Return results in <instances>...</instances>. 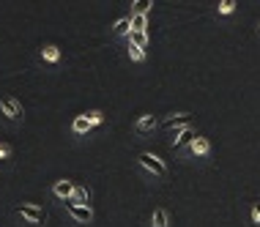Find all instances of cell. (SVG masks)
Masks as SVG:
<instances>
[{
	"label": "cell",
	"mask_w": 260,
	"mask_h": 227,
	"mask_svg": "<svg viewBox=\"0 0 260 227\" xmlns=\"http://www.w3.org/2000/svg\"><path fill=\"white\" fill-rule=\"evenodd\" d=\"M17 216L22 219L25 227H41L47 222V211L39 208L36 203H19L17 205Z\"/></svg>",
	"instance_id": "1"
},
{
	"label": "cell",
	"mask_w": 260,
	"mask_h": 227,
	"mask_svg": "<svg viewBox=\"0 0 260 227\" xmlns=\"http://www.w3.org/2000/svg\"><path fill=\"white\" fill-rule=\"evenodd\" d=\"M0 115H3L9 123H22L25 120V110H22V102L17 96H0Z\"/></svg>",
	"instance_id": "2"
},
{
	"label": "cell",
	"mask_w": 260,
	"mask_h": 227,
	"mask_svg": "<svg viewBox=\"0 0 260 227\" xmlns=\"http://www.w3.org/2000/svg\"><path fill=\"white\" fill-rule=\"evenodd\" d=\"M63 208H66V214L72 216V222L80 224V227H88L90 222H93V211H90V205H77L72 200H66Z\"/></svg>",
	"instance_id": "3"
},
{
	"label": "cell",
	"mask_w": 260,
	"mask_h": 227,
	"mask_svg": "<svg viewBox=\"0 0 260 227\" xmlns=\"http://www.w3.org/2000/svg\"><path fill=\"white\" fill-rule=\"evenodd\" d=\"M137 161H140V165H143L145 170H148V173L156 175V178H167V165L159 159V156H153V153H148V151H143V153L137 156Z\"/></svg>",
	"instance_id": "4"
},
{
	"label": "cell",
	"mask_w": 260,
	"mask_h": 227,
	"mask_svg": "<svg viewBox=\"0 0 260 227\" xmlns=\"http://www.w3.org/2000/svg\"><path fill=\"white\" fill-rule=\"evenodd\" d=\"M161 126H165V129H175V132L189 129V126H192V115H189V112H173V115L165 118Z\"/></svg>",
	"instance_id": "5"
},
{
	"label": "cell",
	"mask_w": 260,
	"mask_h": 227,
	"mask_svg": "<svg viewBox=\"0 0 260 227\" xmlns=\"http://www.w3.org/2000/svg\"><path fill=\"white\" fill-rule=\"evenodd\" d=\"M52 194L58 197L60 203L72 200V194H74V181H66V178L55 181V183H52Z\"/></svg>",
	"instance_id": "6"
},
{
	"label": "cell",
	"mask_w": 260,
	"mask_h": 227,
	"mask_svg": "<svg viewBox=\"0 0 260 227\" xmlns=\"http://www.w3.org/2000/svg\"><path fill=\"white\" fill-rule=\"evenodd\" d=\"M156 126H159V120H156V115H151V112H145V115H140L135 120V132L137 134H151Z\"/></svg>",
	"instance_id": "7"
},
{
	"label": "cell",
	"mask_w": 260,
	"mask_h": 227,
	"mask_svg": "<svg viewBox=\"0 0 260 227\" xmlns=\"http://www.w3.org/2000/svg\"><path fill=\"white\" fill-rule=\"evenodd\" d=\"M194 140H198V132L189 126V129H181V132H175V137H173V148H184V145H192Z\"/></svg>",
	"instance_id": "8"
},
{
	"label": "cell",
	"mask_w": 260,
	"mask_h": 227,
	"mask_svg": "<svg viewBox=\"0 0 260 227\" xmlns=\"http://www.w3.org/2000/svg\"><path fill=\"white\" fill-rule=\"evenodd\" d=\"M189 153L198 156V159L208 156V153H211V143H208V137H200V134H198V140H194V143L189 145Z\"/></svg>",
	"instance_id": "9"
},
{
	"label": "cell",
	"mask_w": 260,
	"mask_h": 227,
	"mask_svg": "<svg viewBox=\"0 0 260 227\" xmlns=\"http://www.w3.org/2000/svg\"><path fill=\"white\" fill-rule=\"evenodd\" d=\"M72 203H77V205H90V189L85 186V183H74Z\"/></svg>",
	"instance_id": "10"
},
{
	"label": "cell",
	"mask_w": 260,
	"mask_h": 227,
	"mask_svg": "<svg viewBox=\"0 0 260 227\" xmlns=\"http://www.w3.org/2000/svg\"><path fill=\"white\" fill-rule=\"evenodd\" d=\"M90 129H93V126H90V120H88L85 115H77V118L72 120V134H77V137H85Z\"/></svg>",
	"instance_id": "11"
},
{
	"label": "cell",
	"mask_w": 260,
	"mask_h": 227,
	"mask_svg": "<svg viewBox=\"0 0 260 227\" xmlns=\"http://www.w3.org/2000/svg\"><path fill=\"white\" fill-rule=\"evenodd\" d=\"M151 227H170V214H167V208H153Z\"/></svg>",
	"instance_id": "12"
},
{
	"label": "cell",
	"mask_w": 260,
	"mask_h": 227,
	"mask_svg": "<svg viewBox=\"0 0 260 227\" xmlns=\"http://www.w3.org/2000/svg\"><path fill=\"white\" fill-rule=\"evenodd\" d=\"M41 60L44 63H58L60 60V49L55 44H44L41 47Z\"/></svg>",
	"instance_id": "13"
},
{
	"label": "cell",
	"mask_w": 260,
	"mask_h": 227,
	"mask_svg": "<svg viewBox=\"0 0 260 227\" xmlns=\"http://www.w3.org/2000/svg\"><path fill=\"white\" fill-rule=\"evenodd\" d=\"M112 33H115V36H126V39H129V33H132V17L118 19L115 27H112Z\"/></svg>",
	"instance_id": "14"
},
{
	"label": "cell",
	"mask_w": 260,
	"mask_h": 227,
	"mask_svg": "<svg viewBox=\"0 0 260 227\" xmlns=\"http://www.w3.org/2000/svg\"><path fill=\"white\" fill-rule=\"evenodd\" d=\"M129 17H132V30L148 33V17H143V14H129Z\"/></svg>",
	"instance_id": "15"
},
{
	"label": "cell",
	"mask_w": 260,
	"mask_h": 227,
	"mask_svg": "<svg viewBox=\"0 0 260 227\" xmlns=\"http://www.w3.org/2000/svg\"><path fill=\"white\" fill-rule=\"evenodd\" d=\"M129 44H135V47H140V49H145V47H148V33L132 30V33H129Z\"/></svg>",
	"instance_id": "16"
},
{
	"label": "cell",
	"mask_w": 260,
	"mask_h": 227,
	"mask_svg": "<svg viewBox=\"0 0 260 227\" xmlns=\"http://www.w3.org/2000/svg\"><path fill=\"white\" fill-rule=\"evenodd\" d=\"M126 55H129L132 63H143V60H145V49H140V47H135V44L126 47Z\"/></svg>",
	"instance_id": "17"
},
{
	"label": "cell",
	"mask_w": 260,
	"mask_h": 227,
	"mask_svg": "<svg viewBox=\"0 0 260 227\" xmlns=\"http://www.w3.org/2000/svg\"><path fill=\"white\" fill-rule=\"evenodd\" d=\"M135 9H132V14H143V17H148L151 11V0H137V3H132Z\"/></svg>",
	"instance_id": "18"
},
{
	"label": "cell",
	"mask_w": 260,
	"mask_h": 227,
	"mask_svg": "<svg viewBox=\"0 0 260 227\" xmlns=\"http://www.w3.org/2000/svg\"><path fill=\"white\" fill-rule=\"evenodd\" d=\"M236 11V0H222L219 3V14H233Z\"/></svg>",
	"instance_id": "19"
},
{
	"label": "cell",
	"mask_w": 260,
	"mask_h": 227,
	"mask_svg": "<svg viewBox=\"0 0 260 227\" xmlns=\"http://www.w3.org/2000/svg\"><path fill=\"white\" fill-rule=\"evenodd\" d=\"M88 120H90V126H99L102 123V120H104V112H99V110H93V112H88V115H85Z\"/></svg>",
	"instance_id": "20"
},
{
	"label": "cell",
	"mask_w": 260,
	"mask_h": 227,
	"mask_svg": "<svg viewBox=\"0 0 260 227\" xmlns=\"http://www.w3.org/2000/svg\"><path fill=\"white\" fill-rule=\"evenodd\" d=\"M252 224H257V227H260V203L252 205Z\"/></svg>",
	"instance_id": "21"
},
{
	"label": "cell",
	"mask_w": 260,
	"mask_h": 227,
	"mask_svg": "<svg viewBox=\"0 0 260 227\" xmlns=\"http://www.w3.org/2000/svg\"><path fill=\"white\" fill-rule=\"evenodd\" d=\"M9 156H11V145L0 143V159H9Z\"/></svg>",
	"instance_id": "22"
},
{
	"label": "cell",
	"mask_w": 260,
	"mask_h": 227,
	"mask_svg": "<svg viewBox=\"0 0 260 227\" xmlns=\"http://www.w3.org/2000/svg\"><path fill=\"white\" fill-rule=\"evenodd\" d=\"M257 30H260V25H257Z\"/></svg>",
	"instance_id": "23"
}]
</instances>
